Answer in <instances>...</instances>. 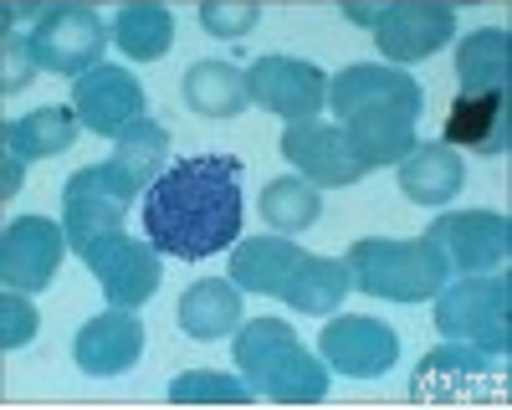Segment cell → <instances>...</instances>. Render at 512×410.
<instances>
[{
  "instance_id": "obj_1",
  "label": "cell",
  "mask_w": 512,
  "mask_h": 410,
  "mask_svg": "<svg viewBox=\"0 0 512 410\" xmlns=\"http://www.w3.org/2000/svg\"><path fill=\"white\" fill-rule=\"evenodd\" d=\"M144 236L175 262L216 257L241 236V159L195 154L180 159L144 195Z\"/></svg>"
},
{
  "instance_id": "obj_2",
  "label": "cell",
  "mask_w": 512,
  "mask_h": 410,
  "mask_svg": "<svg viewBox=\"0 0 512 410\" xmlns=\"http://www.w3.org/2000/svg\"><path fill=\"white\" fill-rule=\"evenodd\" d=\"M236 369L246 375V390L277 400V405H318L328 395V369L313 359V349L292 334L282 318H251L236 334Z\"/></svg>"
},
{
  "instance_id": "obj_3",
  "label": "cell",
  "mask_w": 512,
  "mask_h": 410,
  "mask_svg": "<svg viewBox=\"0 0 512 410\" xmlns=\"http://www.w3.org/2000/svg\"><path fill=\"white\" fill-rule=\"evenodd\" d=\"M344 267H349L359 293L384 298V303H425L451 282V262H446V252L436 241L369 236V241H354Z\"/></svg>"
},
{
  "instance_id": "obj_4",
  "label": "cell",
  "mask_w": 512,
  "mask_h": 410,
  "mask_svg": "<svg viewBox=\"0 0 512 410\" xmlns=\"http://www.w3.org/2000/svg\"><path fill=\"white\" fill-rule=\"evenodd\" d=\"M410 400L415 405H497V400H507L502 354H487V349L451 339L415 364Z\"/></svg>"
},
{
  "instance_id": "obj_5",
  "label": "cell",
  "mask_w": 512,
  "mask_h": 410,
  "mask_svg": "<svg viewBox=\"0 0 512 410\" xmlns=\"http://www.w3.org/2000/svg\"><path fill=\"white\" fill-rule=\"evenodd\" d=\"M507 303H512V282L507 272L502 277H461V282H446L436 293V328L456 344H472V349H487V354H502L512 349V334H507Z\"/></svg>"
},
{
  "instance_id": "obj_6",
  "label": "cell",
  "mask_w": 512,
  "mask_h": 410,
  "mask_svg": "<svg viewBox=\"0 0 512 410\" xmlns=\"http://www.w3.org/2000/svg\"><path fill=\"white\" fill-rule=\"evenodd\" d=\"M344 16L369 26L390 62H420V57L441 52L446 41H456V11L436 6V0H400V6H379V11L349 6Z\"/></svg>"
},
{
  "instance_id": "obj_7",
  "label": "cell",
  "mask_w": 512,
  "mask_h": 410,
  "mask_svg": "<svg viewBox=\"0 0 512 410\" xmlns=\"http://www.w3.org/2000/svg\"><path fill=\"white\" fill-rule=\"evenodd\" d=\"M108 21L93 11V6H52L41 11V21L31 26V57L36 67L47 72H62V77H82L103 67V52H108Z\"/></svg>"
},
{
  "instance_id": "obj_8",
  "label": "cell",
  "mask_w": 512,
  "mask_h": 410,
  "mask_svg": "<svg viewBox=\"0 0 512 410\" xmlns=\"http://www.w3.org/2000/svg\"><path fill=\"white\" fill-rule=\"evenodd\" d=\"M82 262H88V272L98 277L108 308H128V313L144 308L159 293V282H164L159 252L144 246V241H134L128 231H113V236L93 241L88 252H82Z\"/></svg>"
},
{
  "instance_id": "obj_9",
  "label": "cell",
  "mask_w": 512,
  "mask_h": 410,
  "mask_svg": "<svg viewBox=\"0 0 512 410\" xmlns=\"http://www.w3.org/2000/svg\"><path fill=\"white\" fill-rule=\"evenodd\" d=\"M62 257H67V231L47 216H21L0 236V282L16 287V293H41V287H52Z\"/></svg>"
},
{
  "instance_id": "obj_10",
  "label": "cell",
  "mask_w": 512,
  "mask_h": 410,
  "mask_svg": "<svg viewBox=\"0 0 512 410\" xmlns=\"http://www.w3.org/2000/svg\"><path fill=\"white\" fill-rule=\"evenodd\" d=\"M72 113L88 134L123 139L144 118V88L134 72L123 67H93L72 82Z\"/></svg>"
},
{
  "instance_id": "obj_11",
  "label": "cell",
  "mask_w": 512,
  "mask_h": 410,
  "mask_svg": "<svg viewBox=\"0 0 512 410\" xmlns=\"http://www.w3.org/2000/svg\"><path fill=\"white\" fill-rule=\"evenodd\" d=\"M246 93L287 123H313V113L328 103V77L297 57H256V67L246 72Z\"/></svg>"
},
{
  "instance_id": "obj_12",
  "label": "cell",
  "mask_w": 512,
  "mask_h": 410,
  "mask_svg": "<svg viewBox=\"0 0 512 410\" xmlns=\"http://www.w3.org/2000/svg\"><path fill=\"white\" fill-rule=\"evenodd\" d=\"M318 349L338 375H354V380H379L384 369H395V359H400L395 328L379 323V318H364V313H338L323 328Z\"/></svg>"
},
{
  "instance_id": "obj_13",
  "label": "cell",
  "mask_w": 512,
  "mask_h": 410,
  "mask_svg": "<svg viewBox=\"0 0 512 410\" xmlns=\"http://www.w3.org/2000/svg\"><path fill=\"white\" fill-rule=\"evenodd\" d=\"M425 241H436L451 267L487 272V267H502L512 252V221L497 211H451V216L431 221Z\"/></svg>"
},
{
  "instance_id": "obj_14",
  "label": "cell",
  "mask_w": 512,
  "mask_h": 410,
  "mask_svg": "<svg viewBox=\"0 0 512 410\" xmlns=\"http://www.w3.org/2000/svg\"><path fill=\"white\" fill-rule=\"evenodd\" d=\"M169 164V129L154 118H139L134 129L118 139V149L98 164V180L108 195H118L123 205L134 195H149V185L159 180V170Z\"/></svg>"
},
{
  "instance_id": "obj_15",
  "label": "cell",
  "mask_w": 512,
  "mask_h": 410,
  "mask_svg": "<svg viewBox=\"0 0 512 410\" xmlns=\"http://www.w3.org/2000/svg\"><path fill=\"white\" fill-rule=\"evenodd\" d=\"M144 354V323L139 313L128 308H108L98 318H88L77 328V344H72V359L82 375H123V369H134V359Z\"/></svg>"
},
{
  "instance_id": "obj_16",
  "label": "cell",
  "mask_w": 512,
  "mask_h": 410,
  "mask_svg": "<svg viewBox=\"0 0 512 410\" xmlns=\"http://www.w3.org/2000/svg\"><path fill=\"white\" fill-rule=\"evenodd\" d=\"M282 154L287 164H297V175L308 185H354L364 180L359 159L349 154L344 129H328V123H287L282 129Z\"/></svg>"
},
{
  "instance_id": "obj_17",
  "label": "cell",
  "mask_w": 512,
  "mask_h": 410,
  "mask_svg": "<svg viewBox=\"0 0 512 410\" xmlns=\"http://www.w3.org/2000/svg\"><path fill=\"white\" fill-rule=\"evenodd\" d=\"M328 103L338 118H354L364 108H415L420 113V82L400 67H374V62H359V67H344L333 82H328Z\"/></svg>"
},
{
  "instance_id": "obj_18",
  "label": "cell",
  "mask_w": 512,
  "mask_h": 410,
  "mask_svg": "<svg viewBox=\"0 0 512 410\" xmlns=\"http://www.w3.org/2000/svg\"><path fill=\"white\" fill-rule=\"evenodd\" d=\"M123 216H128V205L118 195L103 190L98 170H77L62 190V231H67V246L82 257L93 241L123 231Z\"/></svg>"
},
{
  "instance_id": "obj_19",
  "label": "cell",
  "mask_w": 512,
  "mask_h": 410,
  "mask_svg": "<svg viewBox=\"0 0 512 410\" xmlns=\"http://www.w3.org/2000/svg\"><path fill=\"white\" fill-rule=\"evenodd\" d=\"M415 123H420L415 108H364V113L344 118V139H349V154L359 159V170L369 175L379 164H400L420 144Z\"/></svg>"
},
{
  "instance_id": "obj_20",
  "label": "cell",
  "mask_w": 512,
  "mask_h": 410,
  "mask_svg": "<svg viewBox=\"0 0 512 410\" xmlns=\"http://www.w3.org/2000/svg\"><path fill=\"white\" fill-rule=\"evenodd\" d=\"M446 144L451 149H477V154H507V88L502 93H461L446 113Z\"/></svg>"
},
{
  "instance_id": "obj_21",
  "label": "cell",
  "mask_w": 512,
  "mask_h": 410,
  "mask_svg": "<svg viewBox=\"0 0 512 410\" xmlns=\"http://www.w3.org/2000/svg\"><path fill=\"white\" fill-rule=\"evenodd\" d=\"M466 185V164L451 144H415L400 159V190L415 205H451Z\"/></svg>"
},
{
  "instance_id": "obj_22",
  "label": "cell",
  "mask_w": 512,
  "mask_h": 410,
  "mask_svg": "<svg viewBox=\"0 0 512 410\" xmlns=\"http://www.w3.org/2000/svg\"><path fill=\"white\" fill-rule=\"evenodd\" d=\"M308 252H297L287 236H251L231 252V282L246 287V293H267L282 298V287L292 277V267L303 262Z\"/></svg>"
},
{
  "instance_id": "obj_23",
  "label": "cell",
  "mask_w": 512,
  "mask_h": 410,
  "mask_svg": "<svg viewBox=\"0 0 512 410\" xmlns=\"http://www.w3.org/2000/svg\"><path fill=\"white\" fill-rule=\"evenodd\" d=\"M180 328L195 344H216L226 339L231 328H241V287L236 282H190L185 298H180Z\"/></svg>"
},
{
  "instance_id": "obj_24",
  "label": "cell",
  "mask_w": 512,
  "mask_h": 410,
  "mask_svg": "<svg viewBox=\"0 0 512 410\" xmlns=\"http://www.w3.org/2000/svg\"><path fill=\"white\" fill-rule=\"evenodd\" d=\"M349 293H354V277H349L344 262H333V257H303V262L292 267L287 287H282V303L297 308V313L328 318Z\"/></svg>"
},
{
  "instance_id": "obj_25",
  "label": "cell",
  "mask_w": 512,
  "mask_h": 410,
  "mask_svg": "<svg viewBox=\"0 0 512 410\" xmlns=\"http://www.w3.org/2000/svg\"><path fill=\"white\" fill-rule=\"evenodd\" d=\"M180 93H185V108L200 118H236L251 103L246 72H236L231 62H195L180 82Z\"/></svg>"
},
{
  "instance_id": "obj_26",
  "label": "cell",
  "mask_w": 512,
  "mask_h": 410,
  "mask_svg": "<svg viewBox=\"0 0 512 410\" xmlns=\"http://www.w3.org/2000/svg\"><path fill=\"white\" fill-rule=\"evenodd\" d=\"M507 67H512V36L487 26L461 36V52H456V77L466 93H502L507 88Z\"/></svg>"
},
{
  "instance_id": "obj_27",
  "label": "cell",
  "mask_w": 512,
  "mask_h": 410,
  "mask_svg": "<svg viewBox=\"0 0 512 410\" xmlns=\"http://www.w3.org/2000/svg\"><path fill=\"white\" fill-rule=\"evenodd\" d=\"M77 129L82 123H77L72 108H36V113L6 123V129H0V144H6L11 154H21V159H47V154L72 149Z\"/></svg>"
},
{
  "instance_id": "obj_28",
  "label": "cell",
  "mask_w": 512,
  "mask_h": 410,
  "mask_svg": "<svg viewBox=\"0 0 512 410\" xmlns=\"http://www.w3.org/2000/svg\"><path fill=\"white\" fill-rule=\"evenodd\" d=\"M113 41L134 57V62H159L175 41V16L164 6H123L113 16Z\"/></svg>"
},
{
  "instance_id": "obj_29",
  "label": "cell",
  "mask_w": 512,
  "mask_h": 410,
  "mask_svg": "<svg viewBox=\"0 0 512 410\" xmlns=\"http://www.w3.org/2000/svg\"><path fill=\"white\" fill-rule=\"evenodd\" d=\"M323 211V200H318V185H308L303 175H287V180H272L262 190V216L267 226L277 231H308Z\"/></svg>"
},
{
  "instance_id": "obj_30",
  "label": "cell",
  "mask_w": 512,
  "mask_h": 410,
  "mask_svg": "<svg viewBox=\"0 0 512 410\" xmlns=\"http://www.w3.org/2000/svg\"><path fill=\"white\" fill-rule=\"evenodd\" d=\"M169 400H180V405H195V400H226V405H241V400H251V390H246L241 380L210 375V369H190V375H180L175 385H169Z\"/></svg>"
},
{
  "instance_id": "obj_31",
  "label": "cell",
  "mask_w": 512,
  "mask_h": 410,
  "mask_svg": "<svg viewBox=\"0 0 512 410\" xmlns=\"http://www.w3.org/2000/svg\"><path fill=\"white\" fill-rule=\"evenodd\" d=\"M36 77V57H31V36L21 31H6L0 36V93H21L26 82Z\"/></svg>"
},
{
  "instance_id": "obj_32",
  "label": "cell",
  "mask_w": 512,
  "mask_h": 410,
  "mask_svg": "<svg viewBox=\"0 0 512 410\" xmlns=\"http://www.w3.org/2000/svg\"><path fill=\"white\" fill-rule=\"evenodd\" d=\"M36 339V308L16 293V287H6V298H0V349H26Z\"/></svg>"
},
{
  "instance_id": "obj_33",
  "label": "cell",
  "mask_w": 512,
  "mask_h": 410,
  "mask_svg": "<svg viewBox=\"0 0 512 410\" xmlns=\"http://www.w3.org/2000/svg\"><path fill=\"white\" fill-rule=\"evenodd\" d=\"M256 21H262V11H256V6H221V0H216V6H200V26L226 36V41H241Z\"/></svg>"
},
{
  "instance_id": "obj_34",
  "label": "cell",
  "mask_w": 512,
  "mask_h": 410,
  "mask_svg": "<svg viewBox=\"0 0 512 410\" xmlns=\"http://www.w3.org/2000/svg\"><path fill=\"white\" fill-rule=\"evenodd\" d=\"M16 190H21V154H11V149H6V175H0V195L11 200Z\"/></svg>"
}]
</instances>
